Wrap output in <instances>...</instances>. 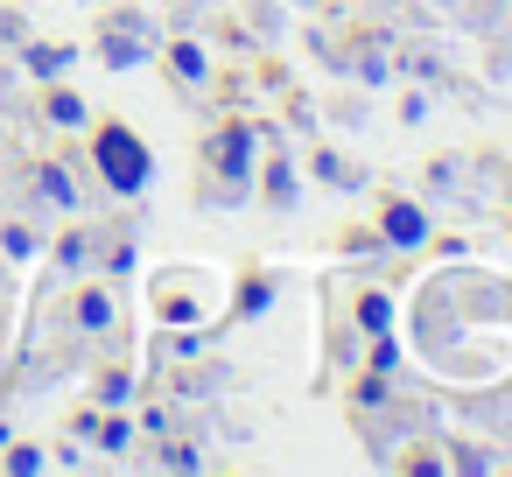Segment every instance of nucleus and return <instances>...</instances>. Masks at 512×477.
Returning a JSON list of instances; mask_svg holds the SVG:
<instances>
[{
  "mask_svg": "<svg viewBox=\"0 0 512 477\" xmlns=\"http://www.w3.org/2000/svg\"><path fill=\"white\" fill-rule=\"evenodd\" d=\"M99 169H106L113 190H141V183H148V148H141L127 127H106V134H99Z\"/></svg>",
  "mask_w": 512,
  "mask_h": 477,
  "instance_id": "1",
  "label": "nucleus"
},
{
  "mask_svg": "<svg viewBox=\"0 0 512 477\" xmlns=\"http://www.w3.org/2000/svg\"><path fill=\"white\" fill-rule=\"evenodd\" d=\"M393 239H421V218L414 211H393Z\"/></svg>",
  "mask_w": 512,
  "mask_h": 477,
  "instance_id": "2",
  "label": "nucleus"
}]
</instances>
